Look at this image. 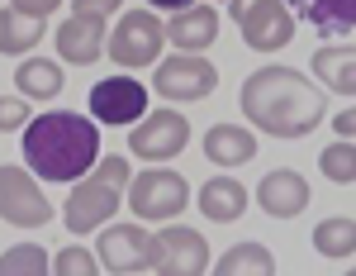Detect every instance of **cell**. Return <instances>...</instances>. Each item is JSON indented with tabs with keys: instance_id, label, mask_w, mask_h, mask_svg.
I'll return each mask as SVG.
<instances>
[{
	"instance_id": "6da1fadb",
	"label": "cell",
	"mask_w": 356,
	"mask_h": 276,
	"mask_svg": "<svg viewBox=\"0 0 356 276\" xmlns=\"http://www.w3.org/2000/svg\"><path fill=\"white\" fill-rule=\"evenodd\" d=\"M243 114L257 134L304 138L323 124V91L295 67H257L243 82Z\"/></svg>"
},
{
	"instance_id": "7a4b0ae2",
	"label": "cell",
	"mask_w": 356,
	"mask_h": 276,
	"mask_svg": "<svg viewBox=\"0 0 356 276\" xmlns=\"http://www.w3.org/2000/svg\"><path fill=\"white\" fill-rule=\"evenodd\" d=\"M24 167L43 181H67L76 186L100 167V124L86 119L76 110H48L33 114V124L24 129Z\"/></svg>"
},
{
	"instance_id": "3957f363",
	"label": "cell",
	"mask_w": 356,
	"mask_h": 276,
	"mask_svg": "<svg viewBox=\"0 0 356 276\" xmlns=\"http://www.w3.org/2000/svg\"><path fill=\"white\" fill-rule=\"evenodd\" d=\"M166 43V24L157 10H124V20L110 29V62L119 72H138V67H157Z\"/></svg>"
},
{
	"instance_id": "277c9868",
	"label": "cell",
	"mask_w": 356,
	"mask_h": 276,
	"mask_svg": "<svg viewBox=\"0 0 356 276\" xmlns=\"http://www.w3.org/2000/svg\"><path fill=\"white\" fill-rule=\"evenodd\" d=\"M191 205V186L181 171L171 167H147L134 171V186H129V210L143 224H176V215H186Z\"/></svg>"
},
{
	"instance_id": "5b68a950",
	"label": "cell",
	"mask_w": 356,
	"mask_h": 276,
	"mask_svg": "<svg viewBox=\"0 0 356 276\" xmlns=\"http://www.w3.org/2000/svg\"><path fill=\"white\" fill-rule=\"evenodd\" d=\"M95 252H100V267L114 276H143L157 267V233H147V224H105L100 238H95Z\"/></svg>"
},
{
	"instance_id": "8992f818",
	"label": "cell",
	"mask_w": 356,
	"mask_h": 276,
	"mask_svg": "<svg viewBox=\"0 0 356 276\" xmlns=\"http://www.w3.org/2000/svg\"><path fill=\"white\" fill-rule=\"evenodd\" d=\"M86 110H90V119L95 124H143L147 119V86L138 82L134 72H114V77H105V82L90 86V95H86Z\"/></svg>"
},
{
	"instance_id": "52a82bcc",
	"label": "cell",
	"mask_w": 356,
	"mask_h": 276,
	"mask_svg": "<svg viewBox=\"0 0 356 276\" xmlns=\"http://www.w3.org/2000/svg\"><path fill=\"white\" fill-rule=\"evenodd\" d=\"M214 86H219V67L204 62L200 53H171L152 72V91L162 100H176V105H191V100L214 95Z\"/></svg>"
},
{
	"instance_id": "ba28073f",
	"label": "cell",
	"mask_w": 356,
	"mask_h": 276,
	"mask_svg": "<svg viewBox=\"0 0 356 276\" xmlns=\"http://www.w3.org/2000/svg\"><path fill=\"white\" fill-rule=\"evenodd\" d=\"M186 143H191V119L181 110H152L143 124H134V134H129V153L143 158V162L162 167L171 158H181L186 153Z\"/></svg>"
},
{
	"instance_id": "9c48e42d",
	"label": "cell",
	"mask_w": 356,
	"mask_h": 276,
	"mask_svg": "<svg viewBox=\"0 0 356 276\" xmlns=\"http://www.w3.org/2000/svg\"><path fill=\"white\" fill-rule=\"evenodd\" d=\"M0 220L15 229H43L53 220V205L38 191V176L29 167H0Z\"/></svg>"
},
{
	"instance_id": "30bf717a",
	"label": "cell",
	"mask_w": 356,
	"mask_h": 276,
	"mask_svg": "<svg viewBox=\"0 0 356 276\" xmlns=\"http://www.w3.org/2000/svg\"><path fill=\"white\" fill-rule=\"evenodd\" d=\"M157 276H209V243L191 224H162L157 229Z\"/></svg>"
},
{
	"instance_id": "8fae6325",
	"label": "cell",
	"mask_w": 356,
	"mask_h": 276,
	"mask_svg": "<svg viewBox=\"0 0 356 276\" xmlns=\"http://www.w3.org/2000/svg\"><path fill=\"white\" fill-rule=\"evenodd\" d=\"M119 195L124 191H114V186H105V181L86 176V181H76V186L67 191L62 220H67L72 233H95V229H105V224L119 215Z\"/></svg>"
},
{
	"instance_id": "7c38bea8",
	"label": "cell",
	"mask_w": 356,
	"mask_h": 276,
	"mask_svg": "<svg viewBox=\"0 0 356 276\" xmlns=\"http://www.w3.org/2000/svg\"><path fill=\"white\" fill-rule=\"evenodd\" d=\"M238 29H243V43L252 53H280L295 38V10L285 0H257L238 20Z\"/></svg>"
},
{
	"instance_id": "4fadbf2b",
	"label": "cell",
	"mask_w": 356,
	"mask_h": 276,
	"mask_svg": "<svg viewBox=\"0 0 356 276\" xmlns=\"http://www.w3.org/2000/svg\"><path fill=\"white\" fill-rule=\"evenodd\" d=\"M110 53V24L105 20H81L72 15L67 24H57V62H72V67H90Z\"/></svg>"
},
{
	"instance_id": "5bb4252c",
	"label": "cell",
	"mask_w": 356,
	"mask_h": 276,
	"mask_svg": "<svg viewBox=\"0 0 356 276\" xmlns=\"http://www.w3.org/2000/svg\"><path fill=\"white\" fill-rule=\"evenodd\" d=\"M257 205L271 215V220H295L309 210V181H304L295 167H275L261 176L257 186Z\"/></svg>"
},
{
	"instance_id": "9a60e30c",
	"label": "cell",
	"mask_w": 356,
	"mask_h": 276,
	"mask_svg": "<svg viewBox=\"0 0 356 276\" xmlns=\"http://www.w3.org/2000/svg\"><path fill=\"white\" fill-rule=\"evenodd\" d=\"M214 38H219V10L209 0H200V5H191V10H181V15L166 20V43L176 53H204Z\"/></svg>"
},
{
	"instance_id": "2e32d148",
	"label": "cell",
	"mask_w": 356,
	"mask_h": 276,
	"mask_svg": "<svg viewBox=\"0 0 356 276\" xmlns=\"http://www.w3.org/2000/svg\"><path fill=\"white\" fill-rule=\"evenodd\" d=\"M204 158L214 167H243L257 158V134L243 124H209L204 129Z\"/></svg>"
},
{
	"instance_id": "e0dca14e",
	"label": "cell",
	"mask_w": 356,
	"mask_h": 276,
	"mask_svg": "<svg viewBox=\"0 0 356 276\" xmlns=\"http://www.w3.org/2000/svg\"><path fill=\"white\" fill-rule=\"evenodd\" d=\"M200 215L214 224H233L247 215V186L238 176H209L200 186Z\"/></svg>"
},
{
	"instance_id": "ac0fdd59",
	"label": "cell",
	"mask_w": 356,
	"mask_h": 276,
	"mask_svg": "<svg viewBox=\"0 0 356 276\" xmlns=\"http://www.w3.org/2000/svg\"><path fill=\"white\" fill-rule=\"evenodd\" d=\"M314 77L332 95H356V48L352 43H323L314 53Z\"/></svg>"
},
{
	"instance_id": "d6986e66",
	"label": "cell",
	"mask_w": 356,
	"mask_h": 276,
	"mask_svg": "<svg viewBox=\"0 0 356 276\" xmlns=\"http://www.w3.org/2000/svg\"><path fill=\"white\" fill-rule=\"evenodd\" d=\"M285 5L295 15H304L323 38H337V33L356 29V0H285Z\"/></svg>"
},
{
	"instance_id": "ffe728a7",
	"label": "cell",
	"mask_w": 356,
	"mask_h": 276,
	"mask_svg": "<svg viewBox=\"0 0 356 276\" xmlns=\"http://www.w3.org/2000/svg\"><path fill=\"white\" fill-rule=\"evenodd\" d=\"M62 62H48V57H24L15 67V91L24 100H57L62 95Z\"/></svg>"
},
{
	"instance_id": "44dd1931",
	"label": "cell",
	"mask_w": 356,
	"mask_h": 276,
	"mask_svg": "<svg viewBox=\"0 0 356 276\" xmlns=\"http://www.w3.org/2000/svg\"><path fill=\"white\" fill-rule=\"evenodd\" d=\"M38 38H43V20H29L19 15L15 5H5L0 10V57H24L38 48Z\"/></svg>"
},
{
	"instance_id": "7402d4cb",
	"label": "cell",
	"mask_w": 356,
	"mask_h": 276,
	"mask_svg": "<svg viewBox=\"0 0 356 276\" xmlns=\"http://www.w3.org/2000/svg\"><path fill=\"white\" fill-rule=\"evenodd\" d=\"M209 276H275V257L266 243H233Z\"/></svg>"
},
{
	"instance_id": "603a6c76",
	"label": "cell",
	"mask_w": 356,
	"mask_h": 276,
	"mask_svg": "<svg viewBox=\"0 0 356 276\" xmlns=\"http://www.w3.org/2000/svg\"><path fill=\"white\" fill-rule=\"evenodd\" d=\"M314 252L318 257H352L356 252V220L347 215H328L314 224Z\"/></svg>"
},
{
	"instance_id": "cb8c5ba5",
	"label": "cell",
	"mask_w": 356,
	"mask_h": 276,
	"mask_svg": "<svg viewBox=\"0 0 356 276\" xmlns=\"http://www.w3.org/2000/svg\"><path fill=\"white\" fill-rule=\"evenodd\" d=\"M318 171L332 186H356V138H332L318 153Z\"/></svg>"
},
{
	"instance_id": "d4e9b609",
	"label": "cell",
	"mask_w": 356,
	"mask_h": 276,
	"mask_svg": "<svg viewBox=\"0 0 356 276\" xmlns=\"http://www.w3.org/2000/svg\"><path fill=\"white\" fill-rule=\"evenodd\" d=\"M0 276H53L48 248L38 243H15V248L0 252Z\"/></svg>"
},
{
	"instance_id": "484cf974",
	"label": "cell",
	"mask_w": 356,
	"mask_h": 276,
	"mask_svg": "<svg viewBox=\"0 0 356 276\" xmlns=\"http://www.w3.org/2000/svg\"><path fill=\"white\" fill-rule=\"evenodd\" d=\"M53 276H100V252H95V248H81V243L57 248Z\"/></svg>"
},
{
	"instance_id": "4316f807",
	"label": "cell",
	"mask_w": 356,
	"mask_h": 276,
	"mask_svg": "<svg viewBox=\"0 0 356 276\" xmlns=\"http://www.w3.org/2000/svg\"><path fill=\"white\" fill-rule=\"evenodd\" d=\"M90 176H95V181H105V186H114V191H129V186H134V167H129V158H124V153L100 158V167H95Z\"/></svg>"
},
{
	"instance_id": "83f0119b",
	"label": "cell",
	"mask_w": 356,
	"mask_h": 276,
	"mask_svg": "<svg viewBox=\"0 0 356 276\" xmlns=\"http://www.w3.org/2000/svg\"><path fill=\"white\" fill-rule=\"evenodd\" d=\"M29 124H33V105H29L24 95H0V134L29 129Z\"/></svg>"
},
{
	"instance_id": "f1b7e54d",
	"label": "cell",
	"mask_w": 356,
	"mask_h": 276,
	"mask_svg": "<svg viewBox=\"0 0 356 276\" xmlns=\"http://www.w3.org/2000/svg\"><path fill=\"white\" fill-rule=\"evenodd\" d=\"M119 5L124 0H72V15H81V20H110V15H119Z\"/></svg>"
},
{
	"instance_id": "f546056e",
	"label": "cell",
	"mask_w": 356,
	"mask_h": 276,
	"mask_svg": "<svg viewBox=\"0 0 356 276\" xmlns=\"http://www.w3.org/2000/svg\"><path fill=\"white\" fill-rule=\"evenodd\" d=\"M10 5H15L19 15H29V20H48V15H53L62 0H10Z\"/></svg>"
},
{
	"instance_id": "4dcf8cb0",
	"label": "cell",
	"mask_w": 356,
	"mask_h": 276,
	"mask_svg": "<svg viewBox=\"0 0 356 276\" xmlns=\"http://www.w3.org/2000/svg\"><path fill=\"white\" fill-rule=\"evenodd\" d=\"M332 134H337V138H356V105L332 119Z\"/></svg>"
},
{
	"instance_id": "1f68e13d",
	"label": "cell",
	"mask_w": 356,
	"mask_h": 276,
	"mask_svg": "<svg viewBox=\"0 0 356 276\" xmlns=\"http://www.w3.org/2000/svg\"><path fill=\"white\" fill-rule=\"evenodd\" d=\"M191 5H200V0H147V10H162V15H181Z\"/></svg>"
},
{
	"instance_id": "d6a6232c",
	"label": "cell",
	"mask_w": 356,
	"mask_h": 276,
	"mask_svg": "<svg viewBox=\"0 0 356 276\" xmlns=\"http://www.w3.org/2000/svg\"><path fill=\"white\" fill-rule=\"evenodd\" d=\"M252 5H257V0H228V10H233V20H243L247 10H252Z\"/></svg>"
},
{
	"instance_id": "836d02e7",
	"label": "cell",
	"mask_w": 356,
	"mask_h": 276,
	"mask_svg": "<svg viewBox=\"0 0 356 276\" xmlns=\"http://www.w3.org/2000/svg\"><path fill=\"white\" fill-rule=\"evenodd\" d=\"M347 276H356V267H352V272H347Z\"/></svg>"
}]
</instances>
